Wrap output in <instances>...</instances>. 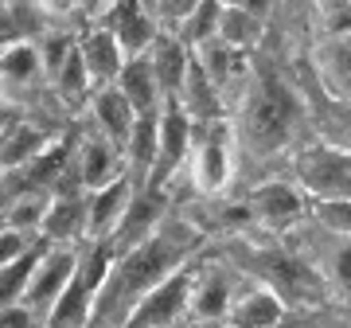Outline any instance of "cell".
<instances>
[{"label":"cell","instance_id":"12","mask_svg":"<svg viewBox=\"0 0 351 328\" xmlns=\"http://www.w3.org/2000/svg\"><path fill=\"white\" fill-rule=\"evenodd\" d=\"M164 211H168V196L149 191V188H137V191H133V200H129L125 219L117 223V231H113V239L106 242V246H110L113 254L133 250L137 242H145L152 231L164 223Z\"/></svg>","mask_w":351,"mask_h":328},{"label":"cell","instance_id":"18","mask_svg":"<svg viewBox=\"0 0 351 328\" xmlns=\"http://www.w3.org/2000/svg\"><path fill=\"white\" fill-rule=\"evenodd\" d=\"M90 117H94V137H101L106 145L121 152L125 149L129 133H133V121L137 114L129 110V102L117 94L113 86H101L90 94Z\"/></svg>","mask_w":351,"mask_h":328},{"label":"cell","instance_id":"2","mask_svg":"<svg viewBox=\"0 0 351 328\" xmlns=\"http://www.w3.org/2000/svg\"><path fill=\"white\" fill-rule=\"evenodd\" d=\"M301 121V98L285 78L274 71L258 75L254 90L246 94V110H242V137L254 152H277L293 141V129Z\"/></svg>","mask_w":351,"mask_h":328},{"label":"cell","instance_id":"27","mask_svg":"<svg viewBox=\"0 0 351 328\" xmlns=\"http://www.w3.org/2000/svg\"><path fill=\"white\" fill-rule=\"evenodd\" d=\"M313 219L332 235V239H351V200L313 203Z\"/></svg>","mask_w":351,"mask_h":328},{"label":"cell","instance_id":"1","mask_svg":"<svg viewBox=\"0 0 351 328\" xmlns=\"http://www.w3.org/2000/svg\"><path fill=\"white\" fill-rule=\"evenodd\" d=\"M199 242V231L191 223H168L152 231L145 242H137L133 250L113 254L110 274L101 281L98 297H94V313H90V328H121L125 316L133 313V305L160 285L168 274H176L180 266H188L191 246Z\"/></svg>","mask_w":351,"mask_h":328},{"label":"cell","instance_id":"31","mask_svg":"<svg viewBox=\"0 0 351 328\" xmlns=\"http://www.w3.org/2000/svg\"><path fill=\"white\" fill-rule=\"evenodd\" d=\"M332 129H336V137L328 141V145L351 152V110H348V106H339L336 114H332Z\"/></svg>","mask_w":351,"mask_h":328},{"label":"cell","instance_id":"7","mask_svg":"<svg viewBox=\"0 0 351 328\" xmlns=\"http://www.w3.org/2000/svg\"><path fill=\"white\" fill-rule=\"evenodd\" d=\"M78 250H82V246H47L43 258H39L36 274H32V281H27L24 297H20V305L36 316L39 325H43V316L51 313V305L59 301V293L66 290V281L75 278Z\"/></svg>","mask_w":351,"mask_h":328},{"label":"cell","instance_id":"13","mask_svg":"<svg viewBox=\"0 0 351 328\" xmlns=\"http://www.w3.org/2000/svg\"><path fill=\"white\" fill-rule=\"evenodd\" d=\"M113 39H117V47L125 59H141V55H149L152 39H156V20L149 16V8H141V4H117V8H106L101 12V24Z\"/></svg>","mask_w":351,"mask_h":328},{"label":"cell","instance_id":"3","mask_svg":"<svg viewBox=\"0 0 351 328\" xmlns=\"http://www.w3.org/2000/svg\"><path fill=\"white\" fill-rule=\"evenodd\" d=\"M234 149H239V133L226 117L215 121H191V184L199 196H219L230 188L234 180Z\"/></svg>","mask_w":351,"mask_h":328},{"label":"cell","instance_id":"20","mask_svg":"<svg viewBox=\"0 0 351 328\" xmlns=\"http://www.w3.org/2000/svg\"><path fill=\"white\" fill-rule=\"evenodd\" d=\"M113 90L129 102V110H133L137 117L156 114L160 102H164L160 86H156V75H152V67H149L145 55H141V59H125V67H121V75H117Z\"/></svg>","mask_w":351,"mask_h":328},{"label":"cell","instance_id":"29","mask_svg":"<svg viewBox=\"0 0 351 328\" xmlns=\"http://www.w3.org/2000/svg\"><path fill=\"white\" fill-rule=\"evenodd\" d=\"M316 20H320V36L336 39L351 32V4H320L316 8Z\"/></svg>","mask_w":351,"mask_h":328},{"label":"cell","instance_id":"14","mask_svg":"<svg viewBox=\"0 0 351 328\" xmlns=\"http://www.w3.org/2000/svg\"><path fill=\"white\" fill-rule=\"evenodd\" d=\"M246 203L254 211V223H265V227H289L308 211V200L297 191L293 180H265L250 191Z\"/></svg>","mask_w":351,"mask_h":328},{"label":"cell","instance_id":"22","mask_svg":"<svg viewBox=\"0 0 351 328\" xmlns=\"http://www.w3.org/2000/svg\"><path fill=\"white\" fill-rule=\"evenodd\" d=\"M265 27V8H258V4H223L219 8V36L226 47L234 51H246L254 43V39L262 36Z\"/></svg>","mask_w":351,"mask_h":328},{"label":"cell","instance_id":"30","mask_svg":"<svg viewBox=\"0 0 351 328\" xmlns=\"http://www.w3.org/2000/svg\"><path fill=\"white\" fill-rule=\"evenodd\" d=\"M39 239H32V235H20V231L4 227V219H0V266L16 262V258H24L32 246H36Z\"/></svg>","mask_w":351,"mask_h":328},{"label":"cell","instance_id":"19","mask_svg":"<svg viewBox=\"0 0 351 328\" xmlns=\"http://www.w3.org/2000/svg\"><path fill=\"white\" fill-rule=\"evenodd\" d=\"M75 47H78V55H82V63H86V75H90V82H94V90L117 82L121 67H125V55H121L117 39H113L106 27H94L90 36L78 39Z\"/></svg>","mask_w":351,"mask_h":328},{"label":"cell","instance_id":"16","mask_svg":"<svg viewBox=\"0 0 351 328\" xmlns=\"http://www.w3.org/2000/svg\"><path fill=\"white\" fill-rule=\"evenodd\" d=\"M281 320H285V301L269 285L254 281L250 290L234 293L223 328H281Z\"/></svg>","mask_w":351,"mask_h":328},{"label":"cell","instance_id":"17","mask_svg":"<svg viewBox=\"0 0 351 328\" xmlns=\"http://www.w3.org/2000/svg\"><path fill=\"white\" fill-rule=\"evenodd\" d=\"M145 59H149L152 75H156V86H160L164 98H180V86H184L188 67H191L188 43H184L180 36H172V32H164V27H160Z\"/></svg>","mask_w":351,"mask_h":328},{"label":"cell","instance_id":"28","mask_svg":"<svg viewBox=\"0 0 351 328\" xmlns=\"http://www.w3.org/2000/svg\"><path fill=\"white\" fill-rule=\"evenodd\" d=\"M328 281L351 301V239H336L332 258H328Z\"/></svg>","mask_w":351,"mask_h":328},{"label":"cell","instance_id":"24","mask_svg":"<svg viewBox=\"0 0 351 328\" xmlns=\"http://www.w3.org/2000/svg\"><path fill=\"white\" fill-rule=\"evenodd\" d=\"M47 75H51L55 90H59L66 102H78V98H90V94H94V82H90L86 63H82V55H78L75 43H71V47L55 59V67H51Z\"/></svg>","mask_w":351,"mask_h":328},{"label":"cell","instance_id":"21","mask_svg":"<svg viewBox=\"0 0 351 328\" xmlns=\"http://www.w3.org/2000/svg\"><path fill=\"white\" fill-rule=\"evenodd\" d=\"M316 63H320V78L332 90V98L351 110V32L324 39L320 51H316Z\"/></svg>","mask_w":351,"mask_h":328},{"label":"cell","instance_id":"9","mask_svg":"<svg viewBox=\"0 0 351 328\" xmlns=\"http://www.w3.org/2000/svg\"><path fill=\"white\" fill-rule=\"evenodd\" d=\"M234 301V281L223 266H203L191 270V285H188V320L195 328H223L226 325V309Z\"/></svg>","mask_w":351,"mask_h":328},{"label":"cell","instance_id":"8","mask_svg":"<svg viewBox=\"0 0 351 328\" xmlns=\"http://www.w3.org/2000/svg\"><path fill=\"white\" fill-rule=\"evenodd\" d=\"M188 285H191V266H180L176 274H168L160 285H152L133 305V313L125 316L121 328H172L188 313Z\"/></svg>","mask_w":351,"mask_h":328},{"label":"cell","instance_id":"11","mask_svg":"<svg viewBox=\"0 0 351 328\" xmlns=\"http://www.w3.org/2000/svg\"><path fill=\"white\" fill-rule=\"evenodd\" d=\"M39 239L47 246H78L86 239V196L82 191H51V203L39 223Z\"/></svg>","mask_w":351,"mask_h":328},{"label":"cell","instance_id":"10","mask_svg":"<svg viewBox=\"0 0 351 328\" xmlns=\"http://www.w3.org/2000/svg\"><path fill=\"white\" fill-rule=\"evenodd\" d=\"M71 164H75V176H78L75 184H78L82 196L110 188V184H117V180L125 176V161H121V152L113 149V145H106L101 137L78 141Z\"/></svg>","mask_w":351,"mask_h":328},{"label":"cell","instance_id":"4","mask_svg":"<svg viewBox=\"0 0 351 328\" xmlns=\"http://www.w3.org/2000/svg\"><path fill=\"white\" fill-rule=\"evenodd\" d=\"M113 250L106 242H86L78 250L75 278L66 281V290L59 293V301L51 305V313L43 316L39 328H90V313H94V297H98L101 281L110 274Z\"/></svg>","mask_w":351,"mask_h":328},{"label":"cell","instance_id":"23","mask_svg":"<svg viewBox=\"0 0 351 328\" xmlns=\"http://www.w3.org/2000/svg\"><path fill=\"white\" fill-rule=\"evenodd\" d=\"M47 145H51V137L39 133L36 126H16L12 133H4V141H0V176L32 164L39 152H47Z\"/></svg>","mask_w":351,"mask_h":328},{"label":"cell","instance_id":"26","mask_svg":"<svg viewBox=\"0 0 351 328\" xmlns=\"http://www.w3.org/2000/svg\"><path fill=\"white\" fill-rule=\"evenodd\" d=\"M219 8L223 4H195L188 12V20L176 27L172 36H180L184 43H188V51L203 47V43H211L215 36H219Z\"/></svg>","mask_w":351,"mask_h":328},{"label":"cell","instance_id":"6","mask_svg":"<svg viewBox=\"0 0 351 328\" xmlns=\"http://www.w3.org/2000/svg\"><path fill=\"white\" fill-rule=\"evenodd\" d=\"M188 152H191V117L184 114V106L176 98H164L160 129H156V161H152V172H149L145 188L168 196L164 188L180 176V168L188 164Z\"/></svg>","mask_w":351,"mask_h":328},{"label":"cell","instance_id":"25","mask_svg":"<svg viewBox=\"0 0 351 328\" xmlns=\"http://www.w3.org/2000/svg\"><path fill=\"white\" fill-rule=\"evenodd\" d=\"M43 71V59H39V47L27 43V39H16L0 51V75L12 78V82H32V78Z\"/></svg>","mask_w":351,"mask_h":328},{"label":"cell","instance_id":"5","mask_svg":"<svg viewBox=\"0 0 351 328\" xmlns=\"http://www.w3.org/2000/svg\"><path fill=\"white\" fill-rule=\"evenodd\" d=\"M293 184L304 200H351V152L336 145H308L293 156Z\"/></svg>","mask_w":351,"mask_h":328},{"label":"cell","instance_id":"15","mask_svg":"<svg viewBox=\"0 0 351 328\" xmlns=\"http://www.w3.org/2000/svg\"><path fill=\"white\" fill-rule=\"evenodd\" d=\"M133 180L121 176L117 184L101 191H90L86 196V242H110L117 223L125 219L129 211V200H133Z\"/></svg>","mask_w":351,"mask_h":328}]
</instances>
